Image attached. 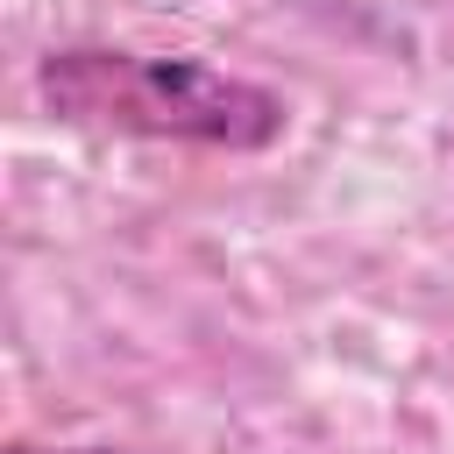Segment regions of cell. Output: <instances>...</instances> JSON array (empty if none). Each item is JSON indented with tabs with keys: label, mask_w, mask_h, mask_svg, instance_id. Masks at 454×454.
I'll return each instance as SVG.
<instances>
[{
	"label": "cell",
	"mask_w": 454,
	"mask_h": 454,
	"mask_svg": "<svg viewBox=\"0 0 454 454\" xmlns=\"http://www.w3.org/2000/svg\"><path fill=\"white\" fill-rule=\"evenodd\" d=\"M35 99L64 128L121 135V142H192V149L262 156L291 135V99L277 85L206 57H163L121 43H64L35 57Z\"/></svg>",
	"instance_id": "1"
},
{
	"label": "cell",
	"mask_w": 454,
	"mask_h": 454,
	"mask_svg": "<svg viewBox=\"0 0 454 454\" xmlns=\"http://www.w3.org/2000/svg\"><path fill=\"white\" fill-rule=\"evenodd\" d=\"M0 454H128V447H35V440H7Z\"/></svg>",
	"instance_id": "2"
}]
</instances>
